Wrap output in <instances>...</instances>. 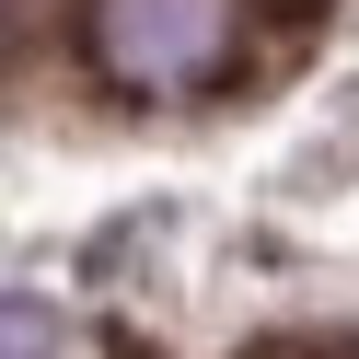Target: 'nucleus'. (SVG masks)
Returning a JSON list of instances; mask_svg holds the SVG:
<instances>
[{"label": "nucleus", "instance_id": "nucleus-1", "mask_svg": "<svg viewBox=\"0 0 359 359\" xmlns=\"http://www.w3.org/2000/svg\"><path fill=\"white\" fill-rule=\"evenodd\" d=\"M81 47L116 93H220L243 70V0H81Z\"/></svg>", "mask_w": 359, "mask_h": 359}]
</instances>
